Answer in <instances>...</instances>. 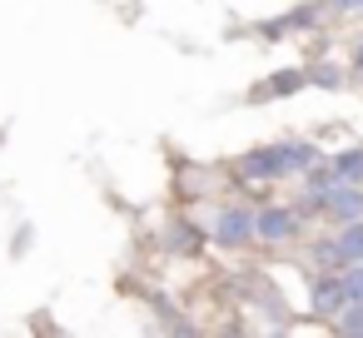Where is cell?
Returning a JSON list of instances; mask_svg holds the SVG:
<instances>
[{
	"mask_svg": "<svg viewBox=\"0 0 363 338\" xmlns=\"http://www.w3.org/2000/svg\"><path fill=\"white\" fill-rule=\"evenodd\" d=\"M308 164H313V150H303V145H284V150H269V154L244 159V174L269 179V174H289V169H308Z\"/></svg>",
	"mask_w": 363,
	"mask_h": 338,
	"instance_id": "1",
	"label": "cell"
},
{
	"mask_svg": "<svg viewBox=\"0 0 363 338\" xmlns=\"http://www.w3.org/2000/svg\"><path fill=\"white\" fill-rule=\"evenodd\" d=\"M323 259H328V264H358V259H363V224L343 229V234L323 249Z\"/></svg>",
	"mask_w": 363,
	"mask_h": 338,
	"instance_id": "2",
	"label": "cell"
},
{
	"mask_svg": "<svg viewBox=\"0 0 363 338\" xmlns=\"http://www.w3.org/2000/svg\"><path fill=\"white\" fill-rule=\"evenodd\" d=\"M254 229H259L264 239H289V234L298 229V219H294V214H284V209H269L264 219H254Z\"/></svg>",
	"mask_w": 363,
	"mask_h": 338,
	"instance_id": "3",
	"label": "cell"
},
{
	"mask_svg": "<svg viewBox=\"0 0 363 338\" xmlns=\"http://www.w3.org/2000/svg\"><path fill=\"white\" fill-rule=\"evenodd\" d=\"M249 229H254V219H249V214H239V209H229V214L219 219V239H229V244H234V239H244Z\"/></svg>",
	"mask_w": 363,
	"mask_h": 338,
	"instance_id": "4",
	"label": "cell"
},
{
	"mask_svg": "<svg viewBox=\"0 0 363 338\" xmlns=\"http://www.w3.org/2000/svg\"><path fill=\"white\" fill-rule=\"evenodd\" d=\"M328 179H363V150H353V154H338Z\"/></svg>",
	"mask_w": 363,
	"mask_h": 338,
	"instance_id": "5",
	"label": "cell"
},
{
	"mask_svg": "<svg viewBox=\"0 0 363 338\" xmlns=\"http://www.w3.org/2000/svg\"><path fill=\"white\" fill-rule=\"evenodd\" d=\"M338 288H343V303H363V269H348L338 278Z\"/></svg>",
	"mask_w": 363,
	"mask_h": 338,
	"instance_id": "6",
	"label": "cell"
},
{
	"mask_svg": "<svg viewBox=\"0 0 363 338\" xmlns=\"http://www.w3.org/2000/svg\"><path fill=\"white\" fill-rule=\"evenodd\" d=\"M343 328H348V333H363V313H348V318H343Z\"/></svg>",
	"mask_w": 363,
	"mask_h": 338,
	"instance_id": "7",
	"label": "cell"
}]
</instances>
